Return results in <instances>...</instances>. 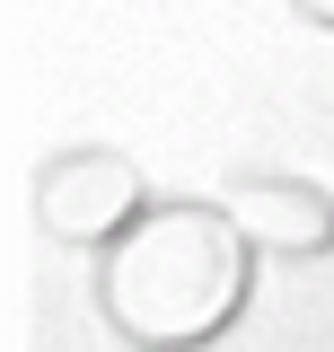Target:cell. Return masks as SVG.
<instances>
[{"label": "cell", "instance_id": "cell-2", "mask_svg": "<svg viewBox=\"0 0 334 352\" xmlns=\"http://www.w3.org/2000/svg\"><path fill=\"white\" fill-rule=\"evenodd\" d=\"M141 212H150L141 203V168L124 150H62L36 176V220L53 238H71V247H115Z\"/></svg>", "mask_w": 334, "mask_h": 352}, {"label": "cell", "instance_id": "cell-1", "mask_svg": "<svg viewBox=\"0 0 334 352\" xmlns=\"http://www.w3.org/2000/svg\"><path fill=\"white\" fill-rule=\"evenodd\" d=\"M255 247L220 203H150L97 264L106 326L141 352H194L238 326Z\"/></svg>", "mask_w": 334, "mask_h": 352}, {"label": "cell", "instance_id": "cell-3", "mask_svg": "<svg viewBox=\"0 0 334 352\" xmlns=\"http://www.w3.org/2000/svg\"><path fill=\"white\" fill-rule=\"evenodd\" d=\"M220 212L247 229V247H273V256H326L334 247V194L308 185V176H238Z\"/></svg>", "mask_w": 334, "mask_h": 352}]
</instances>
